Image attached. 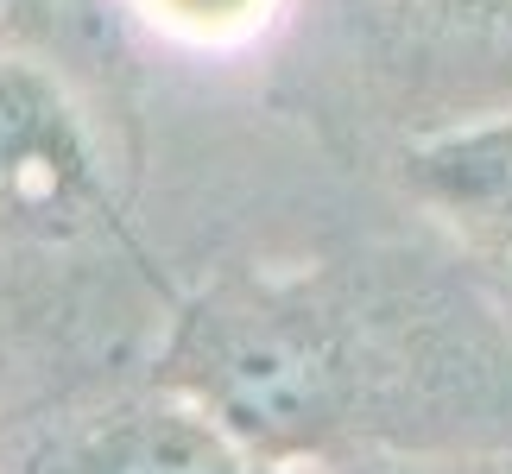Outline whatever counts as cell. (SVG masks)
Masks as SVG:
<instances>
[{"mask_svg":"<svg viewBox=\"0 0 512 474\" xmlns=\"http://www.w3.org/2000/svg\"><path fill=\"white\" fill-rule=\"evenodd\" d=\"M317 474H512V449H424V456H354Z\"/></svg>","mask_w":512,"mask_h":474,"instance_id":"obj_7","label":"cell"},{"mask_svg":"<svg viewBox=\"0 0 512 474\" xmlns=\"http://www.w3.org/2000/svg\"><path fill=\"white\" fill-rule=\"evenodd\" d=\"M133 13L146 19L159 38L196 51H222V45H247L272 26L279 0H127Z\"/></svg>","mask_w":512,"mask_h":474,"instance_id":"obj_6","label":"cell"},{"mask_svg":"<svg viewBox=\"0 0 512 474\" xmlns=\"http://www.w3.org/2000/svg\"><path fill=\"white\" fill-rule=\"evenodd\" d=\"M329 89L392 146L512 114V0H329Z\"/></svg>","mask_w":512,"mask_h":474,"instance_id":"obj_2","label":"cell"},{"mask_svg":"<svg viewBox=\"0 0 512 474\" xmlns=\"http://www.w3.org/2000/svg\"><path fill=\"white\" fill-rule=\"evenodd\" d=\"M19 474H298L260 456L203 399L165 380L127 386L102 405L57 418Z\"/></svg>","mask_w":512,"mask_h":474,"instance_id":"obj_4","label":"cell"},{"mask_svg":"<svg viewBox=\"0 0 512 474\" xmlns=\"http://www.w3.org/2000/svg\"><path fill=\"white\" fill-rule=\"evenodd\" d=\"M152 380L203 399L298 474L354 456L512 449V316L449 241L443 260L367 247L209 272L171 304Z\"/></svg>","mask_w":512,"mask_h":474,"instance_id":"obj_1","label":"cell"},{"mask_svg":"<svg viewBox=\"0 0 512 474\" xmlns=\"http://www.w3.org/2000/svg\"><path fill=\"white\" fill-rule=\"evenodd\" d=\"M26 260H57V253H19V247H0V418H7V399H13V380H19V329H26Z\"/></svg>","mask_w":512,"mask_h":474,"instance_id":"obj_8","label":"cell"},{"mask_svg":"<svg viewBox=\"0 0 512 474\" xmlns=\"http://www.w3.org/2000/svg\"><path fill=\"white\" fill-rule=\"evenodd\" d=\"M121 184L108 140L45 45L0 38V247H121Z\"/></svg>","mask_w":512,"mask_h":474,"instance_id":"obj_3","label":"cell"},{"mask_svg":"<svg viewBox=\"0 0 512 474\" xmlns=\"http://www.w3.org/2000/svg\"><path fill=\"white\" fill-rule=\"evenodd\" d=\"M399 190L512 316V114L392 146Z\"/></svg>","mask_w":512,"mask_h":474,"instance_id":"obj_5","label":"cell"},{"mask_svg":"<svg viewBox=\"0 0 512 474\" xmlns=\"http://www.w3.org/2000/svg\"><path fill=\"white\" fill-rule=\"evenodd\" d=\"M57 7H64V0H0V38L45 45L51 26H57Z\"/></svg>","mask_w":512,"mask_h":474,"instance_id":"obj_9","label":"cell"}]
</instances>
